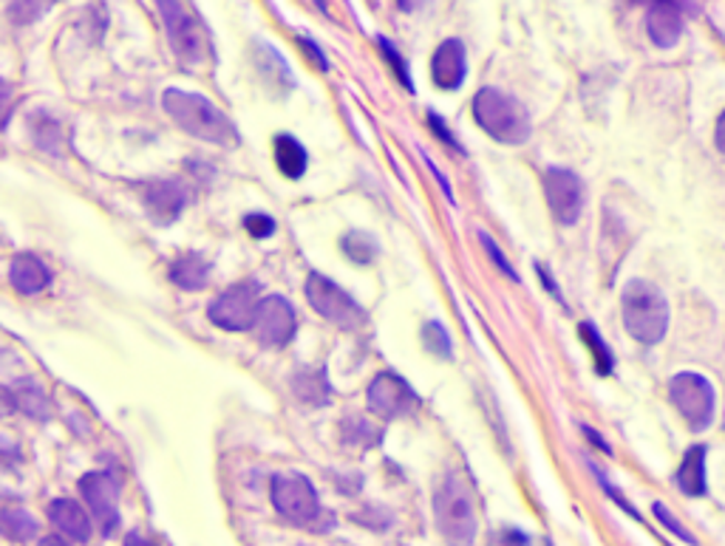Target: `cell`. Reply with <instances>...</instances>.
<instances>
[{"label": "cell", "instance_id": "6da1fadb", "mask_svg": "<svg viewBox=\"0 0 725 546\" xmlns=\"http://www.w3.org/2000/svg\"><path fill=\"white\" fill-rule=\"evenodd\" d=\"M162 109L185 134L196 136V140L211 142V145L218 147H236L242 142V134L233 125V120L196 91L167 89L162 94Z\"/></svg>", "mask_w": 725, "mask_h": 546}, {"label": "cell", "instance_id": "7a4b0ae2", "mask_svg": "<svg viewBox=\"0 0 725 546\" xmlns=\"http://www.w3.org/2000/svg\"><path fill=\"white\" fill-rule=\"evenodd\" d=\"M433 518L448 546H473L477 540V513L468 484L459 476H446L433 493Z\"/></svg>", "mask_w": 725, "mask_h": 546}, {"label": "cell", "instance_id": "3957f363", "mask_svg": "<svg viewBox=\"0 0 725 546\" xmlns=\"http://www.w3.org/2000/svg\"><path fill=\"white\" fill-rule=\"evenodd\" d=\"M473 120L484 134L502 145H522L530 140V116L515 96L497 89H482L473 96Z\"/></svg>", "mask_w": 725, "mask_h": 546}, {"label": "cell", "instance_id": "277c9868", "mask_svg": "<svg viewBox=\"0 0 725 546\" xmlns=\"http://www.w3.org/2000/svg\"><path fill=\"white\" fill-rule=\"evenodd\" d=\"M624 326L637 343H661L668 329V303L650 280H630L624 289Z\"/></svg>", "mask_w": 725, "mask_h": 546}, {"label": "cell", "instance_id": "5b68a950", "mask_svg": "<svg viewBox=\"0 0 725 546\" xmlns=\"http://www.w3.org/2000/svg\"><path fill=\"white\" fill-rule=\"evenodd\" d=\"M160 7L162 23H165L167 43H171L173 58L185 69H202L211 60V43H207V32L198 23L196 14L182 3V0H156Z\"/></svg>", "mask_w": 725, "mask_h": 546}, {"label": "cell", "instance_id": "8992f818", "mask_svg": "<svg viewBox=\"0 0 725 546\" xmlns=\"http://www.w3.org/2000/svg\"><path fill=\"white\" fill-rule=\"evenodd\" d=\"M269 498H273L275 513L289 522L293 527H315L324 518L318 490L300 473H278L269 484Z\"/></svg>", "mask_w": 725, "mask_h": 546}, {"label": "cell", "instance_id": "52a82bcc", "mask_svg": "<svg viewBox=\"0 0 725 546\" xmlns=\"http://www.w3.org/2000/svg\"><path fill=\"white\" fill-rule=\"evenodd\" d=\"M306 300L318 311L320 318L329 320L331 326H338L344 331H360L366 326V311L351 298L346 289H340L335 280L324 278V275L313 272L306 278Z\"/></svg>", "mask_w": 725, "mask_h": 546}, {"label": "cell", "instance_id": "ba28073f", "mask_svg": "<svg viewBox=\"0 0 725 546\" xmlns=\"http://www.w3.org/2000/svg\"><path fill=\"white\" fill-rule=\"evenodd\" d=\"M262 306V284L258 280H238L224 289L207 309L213 326L224 331H249Z\"/></svg>", "mask_w": 725, "mask_h": 546}, {"label": "cell", "instance_id": "9c48e42d", "mask_svg": "<svg viewBox=\"0 0 725 546\" xmlns=\"http://www.w3.org/2000/svg\"><path fill=\"white\" fill-rule=\"evenodd\" d=\"M668 400L681 411L692 431H706L714 420V388L701 374H677L668 382Z\"/></svg>", "mask_w": 725, "mask_h": 546}, {"label": "cell", "instance_id": "30bf717a", "mask_svg": "<svg viewBox=\"0 0 725 546\" xmlns=\"http://www.w3.org/2000/svg\"><path fill=\"white\" fill-rule=\"evenodd\" d=\"M80 496H83L91 518L100 524L102 535H114L120 527V482L111 473H85L80 478Z\"/></svg>", "mask_w": 725, "mask_h": 546}, {"label": "cell", "instance_id": "8fae6325", "mask_svg": "<svg viewBox=\"0 0 725 546\" xmlns=\"http://www.w3.org/2000/svg\"><path fill=\"white\" fill-rule=\"evenodd\" d=\"M255 340L264 346V349H287L293 343L295 331H298V318H295V309L287 298L280 295H267L262 298V306H258V315H255Z\"/></svg>", "mask_w": 725, "mask_h": 546}, {"label": "cell", "instance_id": "7c38bea8", "mask_svg": "<svg viewBox=\"0 0 725 546\" xmlns=\"http://www.w3.org/2000/svg\"><path fill=\"white\" fill-rule=\"evenodd\" d=\"M366 402H369V411L380 420H400L420 408V396L413 394V388L391 371H382L369 382Z\"/></svg>", "mask_w": 725, "mask_h": 546}, {"label": "cell", "instance_id": "4fadbf2b", "mask_svg": "<svg viewBox=\"0 0 725 546\" xmlns=\"http://www.w3.org/2000/svg\"><path fill=\"white\" fill-rule=\"evenodd\" d=\"M544 193H548V204L553 216L561 224H575L584 210V182L575 173L553 167L544 176Z\"/></svg>", "mask_w": 725, "mask_h": 546}, {"label": "cell", "instance_id": "5bb4252c", "mask_svg": "<svg viewBox=\"0 0 725 546\" xmlns=\"http://www.w3.org/2000/svg\"><path fill=\"white\" fill-rule=\"evenodd\" d=\"M646 9V32L657 49H672L683 34V3L681 0H641Z\"/></svg>", "mask_w": 725, "mask_h": 546}, {"label": "cell", "instance_id": "9a60e30c", "mask_svg": "<svg viewBox=\"0 0 725 546\" xmlns=\"http://www.w3.org/2000/svg\"><path fill=\"white\" fill-rule=\"evenodd\" d=\"M142 204H145V213L153 222L167 227L182 216L187 196L176 182H147L145 190H142Z\"/></svg>", "mask_w": 725, "mask_h": 546}, {"label": "cell", "instance_id": "2e32d148", "mask_svg": "<svg viewBox=\"0 0 725 546\" xmlns=\"http://www.w3.org/2000/svg\"><path fill=\"white\" fill-rule=\"evenodd\" d=\"M464 71H468V60H464V45L459 40H446L433 51L431 76L437 89L457 91L464 83Z\"/></svg>", "mask_w": 725, "mask_h": 546}, {"label": "cell", "instance_id": "e0dca14e", "mask_svg": "<svg viewBox=\"0 0 725 546\" xmlns=\"http://www.w3.org/2000/svg\"><path fill=\"white\" fill-rule=\"evenodd\" d=\"M49 522L54 524L60 535H65L74 544H89L91 535H94V527H91V518L83 507L71 498H54L45 509Z\"/></svg>", "mask_w": 725, "mask_h": 546}, {"label": "cell", "instance_id": "ac0fdd59", "mask_svg": "<svg viewBox=\"0 0 725 546\" xmlns=\"http://www.w3.org/2000/svg\"><path fill=\"white\" fill-rule=\"evenodd\" d=\"M51 269L40 261L38 255L32 253H20L12 258V267H9V284L14 286V292L20 295H40L43 289L51 286Z\"/></svg>", "mask_w": 725, "mask_h": 546}, {"label": "cell", "instance_id": "d6986e66", "mask_svg": "<svg viewBox=\"0 0 725 546\" xmlns=\"http://www.w3.org/2000/svg\"><path fill=\"white\" fill-rule=\"evenodd\" d=\"M211 261L198 253H187L171 264V280L185 292H202L211 284Z\"/></svg>", "mask_w": 725, "mask_h": 546}, {"label": "cell", "instance_id": "ffe728a7", "mask_svg": "<svg viewBox=\"0 0 725 546\" xmlns=\"http://www.w3.org/2000/svg\"><path fill=\"white\" fill-rule=\"evenodd\" d=\"M12 394H14V405H18V411H23L29 420L43 422V420H49V416H51L49 396H45L43 385H40V382H34L32 377H25V380L14 382Z\"/></svg>", "mask_w": 725, "mask_h": 546}, {"label": "cell", "instance_id": "44dd1931", "mask_svg": "<svg viewBox=\"0 0 725 546\" xmlns=\"http://www.w3.org/2000/svg\"><path fill=\"white\" fill-rule=\"evenodd\" d=\"M275 162H278V171L287 178L298 182L306 173V165H309V156H306L304 145H300L295 136L280 134L275 136Z\"/></svg>", "mask_w": 725, "mask_h": 546}, {"label": "cell", "instance_id": "7402d4cb", "mask_svg": "<svg viewBox=\"0 0 725 546\" xmlns=\"http://www.w3.org/2000/svg\"><path fill=\"white\" fill-rule=\"evenodd\" d=\"M677 484L686 496H706V451L703 447H692L686 453L681 471H677Z\"/></svg>", "mask_w": 725, "mask_h": 546}, {"label": "cell", "instance_id": "603a6c76", "mask_svg": "<svg viewBox=\"0 0 725 546\" xmlns=\"http://www.w3.org/2000/svg\"><path fill=\"white\" fill-rule=\"evenodd\" d=\"M0 535L7 540H14V544H29L38 535V522L25 509L3 507L0 509Z\"/></svg>", "mask_w": 725, "mask_h": 546}, {"label": "cell", "instance_id": "cb8c5ba5", "mask_svg": "<svg viewBox=\"0 0 725 546\" xmlns=\"http://www.w3.org/2000/svg\"><path fill=\"white\" fill-rule=\"evenodd\" d=\"M293 391L304 405L320 408L331 400L329 382H326L324 371H298L293 380Z\"/></svg>", "mask_w": 725, "mask_h": 546}, {"label": "cell", "instance_id": "d4e9b609", "mask_svg": "<svg viewBox=\"0 0 725 546\" xmlns=\"http://www.w3.org/2000/svg\"><path fill=\"white\" fill-rule=\"evenodd\" d=\"M58 0H9V20L14 25H29L43 18Z\"/></svg>", "mask_w": 725, "mask_h": 546}, {"label": "cell", "instance_id": "484cf974", "mask_svg": "<svg viewBox=\"0 0 725 546\" xmlns=\"http://www.w3.org/2000/svg\"><path fill=\"white\" fill-rule=\"evenodd\" d=\"M340 249H344V255L349 258V261L355 264H369L371 258H375V241H371L366 233H360V229H351V233H346L344 238H340Z\"/></svg>", "mask_w": 725, "mask_h": 546}, {"label": "cell", "instance_id": "4316f807", "mask_svg": "<svg viewBox=\"0 0 725 546\" xmlns=\"http://www.w3.org/2000/svg\"><path fill=\"white\" fill-rule=\"evenodd\" d=\"M581 337H584L586 349L595 354V365H599L601 374H610L612 365H615V360H612L610 349H606L604 340H601L599 329H595V326H590V323H584V326H581Z\"/></svg>", "mask_w": 725, "mask_h": 546}, {"label": "cell", "instance_id": "83f0119b", "mask_svg": "<svg viewBox=\"0 0 725 546\" xmlns=\"http://www.w3.org/2000/svg\"><path fill=\"white\" fill-rule=\"evenodd\" d=\"M422 340H426V349L433 351V354L451 357V337H448V331L437 320L422 326Z\"/></svg>", "mask_w": 725, "mask_h": 546}, {"label": "cell", "instance_id": "f1b7e54d", "mask_svg": "<svg viewBox=\"0 0 725 546\" xmlns=\"http://www.w3.org/2000/svg\"><path fill=\"white\" fill-rule=\"evenodd\" d=\"M244 229H247L253 238H269L275 233V222L269 216H264V213H249V216L244 218Z\"/></svg>", "mask_w": 725, "mask_h": 546}, {"label": "cell", "instance_id": "f546056e", "mask_svg": "<svg viewBox=\"0 0 725 546\" xmlns=\"http://www.w3.org/2000/svg\"><path fill=\"white\" fill-rule=\"evenodd\" d=\"M655 515H657V518H661V522H663V527H666L668 533H675L677 538H683V540H686V544H697V538H694V535L688 533V529L683 527V524L677 522L675 515L668 513V509L663 507V504H655Z\"/></svg>", "mask_w": 725, "mask_h": 546}, {"label": "cell", "instance_id": "4dcf8cb0", "mask_svg": "<svg viewBox=\"0 0 725 546\" xmlns=\"http://www.w3.org/2000/svg\"><path fill=\"white\" fill-rule=\"evenodd\" d=\"M377 45H380V49H382V54H386V58H388V63L395 65V71H397V76H400V80H402V85H406V89H411V76H408L406 63H402V58L395 51V45L388 43L386 38H377Z\"/></svg>", "mask_w": 725, "mask_h": 546}, {"label": "cell", "instance_id": "1f68e13d", "mask_svg": "<svg viewBox=\"0 0 725 546\" xmlns=\"http://www.w3.org/2000/svg\"><path fill=\"white\" fill-rule=\"evenodd\" d=\"M14 102H18L14 89L7 83V80H0V127H7L9 116H12L14 111Z\"/></svg>", "mask_w": 725, "mask_h": 546}, {"label": "cell", "instance_id": "d6a6232c", "mask_svg": "<svg viewBox=\"0 0 725 546\" xmlns=\"http://www.w3.org/2000/svg\"><path fill=\"white\" fill-rule=\"evenodd\" d=\"M479 238H482V244H484V249H488V253H490V258H493V261H497V264H499V267H502V269H504V275H510V278H515V272H513V267H510V264H508V261H504V255H502V249H499V247H497V244L490 241V238H488V236H484V233H482V236H479Z\"/></svg>", "mask_w": 725, "mask_h": 546}, {"label": "cell", "instance_id": "836d02e7", "mask_svg": "<svg viewBox=\"0 0 725 546\" xmlns=\"http://www.w3.org/2000/svg\"><path fill=\"white\" fill-rule=\"evenodd\" d=\"M12 411H18V405H14L12 388L0 385V420H3V416H9Z\"/></svg>", "mask_w": 725, "mask_h": 546}, {"label": "cell", "instance_id": "e575fe53", "mask_svg": "<svg viewBox=\"0 0 725 546\" xmlns=\"http://www.w3.org/2000/svg\"><path fill=\"white\" fill-rule=\"evenodd\" d=\"M300 45H304V51H309V58H313L315 63H318L320 71H329V63H326V58H324V54H320V49L313 43V40L300 38Z\"/></svg>", "mask_w": 725, "mask_h": 546}, {"label": "cell", "instance_id": "d590c367", "mask_svg": "<svg viewBox=\"0 0 725 546\" xmlns=\"http://www.w3.org/2000/svg\"><path fill=\"white\" fill-rule=\"evenodd\" d=\"M125 546H156L151 538H145L142 533H127L125 535Z\"/></svg>", "mask_w": 725, "mask_h": 546}, {"label": "cell", "instance_id": "8d00e7d4", "mask_svg": "<svg viewBox=\"0 0 725 546\" xmlns=\"http://www.w3.org/2000/svg\"><path fill=\"white\" fill-rule=\"evenodd\" d=\"M717 147L725 153V111L717 122Z\"/></svg>", "mask_w": 725, "mask_h": 546}, {"label": "cell", "instance_id": "74e56055", "mask_svg": "<svg viewBox=\"0 0 725 546\" xmlns=\"http://www.w3.org/2000/svg\"><path fill=\"white\" fill-rule=\"evenodd\" d=\"M40 546H65V540H60L58 535H49V538L40 540Z\"/></svg>", "mask_w": 725, "mask_h": 546}, {"label": "cell", "instance_id": "f35d334b", "mask_svg": "<svg viewBox=\"0 0 725 546\" xmlns=\"http://www.w3.org/2000/svg\"><path fill=\"white\" fill-rule=\"evenodd\" d=\"M397 3H400V9H406V12H411V9L417 7V3H420V0H397Z\"/></svg>", "mask_w": 725, "mask_h": 546}]
</instances>
